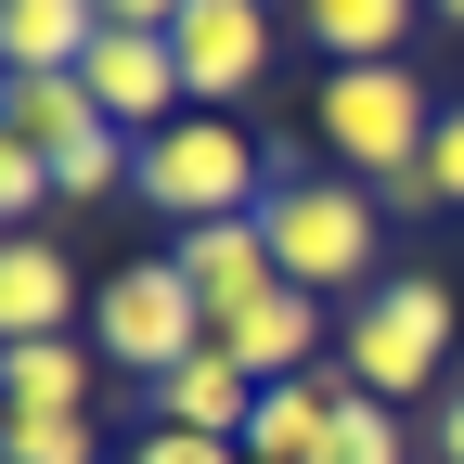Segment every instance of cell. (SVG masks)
I'll list each match as a JSON object with an SVG mask.
<instances>
[{
  "label": "cell",
  "instance_id": "obj_20",
  "mask_svg": "<svg viewBox=\"0 0 464 464\" xmlns=\"http://www.w3.org/2000/svg\"><path fill=\"white\" fill-rule=\"evenodd\" d=\"M130 464H246V451H232V439H194V426H142Z\"/></svg>",
  "mask_w": 464,
  "mask_h": 464
},
{
  "label": "cell",
  "instance_id": "obj_8",
  "mask_svg": "<svg viewBox=\"0 0 464 464\" xmlns=\"http://www.w3.org/2000/svg\"><path fill=\"white\" fill-rule=\"evenodd\" d=\"M168 52H181V91L194 103H232V91H258V65H271V14H258V0H194L181 26H168Z\"/></svg>",
  "mask_w": 464,
  "mask_h": 464
},
{
  "label": "cell",
  "instance_id": "obj_19",
  "mask_svg": "<svg viewBox=\"0 0 464 464\" xmlns=\"http://www.w3.org/2000/svg\"><path fill=\"white\" fill-rule=\"evenodd\" d=\"M39 194H52V155H26L14 130H0V232H26V219H39Z\"/></svg>",
  "mask_w": 464,
  "mask_h": 464
},
{
  "label": "cell",
  "instance_id": "obj_14",
  "mask_svg": "<svg viewBox=\"0 0 464 464\" xmlns=\"http://www.w3.org/2000/svg\"><path fill=\"white\" fill-rule=\"evenodd\" d=\"M0 130H14L26 155H78L91 130H116V116L91 103V78H0Z\"/></svg>",
  "mask_w": 464,
  "mask_h": 464
},
{
  "label": "cell",
  "instance_id": "obj_2",
  "mask_svg": "<svg viewBox=\"0 0 464 464\" xmlns=\"http://www.w3.org/2000/svg\"><path fill=\"white\" fill-rule=\"evenodd\" d=\"M130 194L168 219V232H194V219H258L271 207V155L232 130V116H181V130H155L130 155Z\"/></svg>",
  "mask_w": 464,
  "mask_h": 464
},
{
  "label": "cell",
  "instance_id": "obj_25",
  "mask_svg": "<svg viewBox=\"0 0 464 464\" xmlns=\"http://www.w3.org/2000/svg\"><path fill=\"white\" fill-rule=\"evenodd\" d=\"M426 14H451V26H464V0H426Z\"/></svg>",
  "mask_w": 464,
  "mask_h": 464
},
{
  "label": "cell",
  "instance_id": "obj_23",
  "mask_svg": "<svg viewBox=\"0 0 464 464\" xmlns=\"http://www.w3.org/2000/svg\"><path fill=\"white\" fill-rule=\"evenodd\" d=\"M181 14H194V0H103V26H130V39H168Z\"/></svg>",
  "mask_w": 464,
  "mask_h": 464
},
{
  "label": "cell",
  "instance_id": "obj_26",
  "mask_svg": "<svg viewBox=\"0 0 464 464\" xmlns=\"http://www.w3.org/2000/svg\"><path fill=\"white\" fill-rule=\"evenodd\" d=\"M0 426H14V387H0Z\"/></svg>",
  "mask_w": 464,
  "mask_h": 464
},
{
  "label": "cell",
  "instance_id": "obj_18",
  "mask_svg": "<svg viewBox=\"0 0 464 464\" xmlns=\"http://www.w3.org/2000/svg\"><path fill=\"white\" fill-rule=\"evenodd\" d=\"M323 464H413V439H400V413H387V400H362V387H348V413H335Z\"/></svg>",
  "mask_w": 464,
  "mask_h": 464
},
{
  "label": "cell",
  "instance_id": "obj_15",
  "mask_svg": "<svg viewBox=\"0 0 464 464\" xmlns=\"http://www.w3.org/2000/svg\"><path fill=\"white\" fill-rule=\"evenodd\" d=\"M413 14H426V0H297V39L335 52V65H400Z\"/></svg>",
  "mask_w": 464,
  "mask_h": 464
},
{
  "label": "cell",
  "instance_id": "obj_24",
  "mask_svg": "<svg viewBox=\"0 0 464 464\" xmlns=\"http://www.w3.org/2000/svg\"><path fill=\"white\" fill-rule=\"evenodd\" d=\"M426 451H439V464H464V387H439V413H426Z\"/></svg>",
  "mask_w": 464,
  "mask_h": 464
},
{
  "label": "cell",
  "instance_id": "obj_1",
  "mask_svg": "<svg viewBox=\"0 0 464 464\" xmlns=\"http://www.w3.org/2000/svg\"><path fill=\"white\" fill-rule=\"evenodd\" d=\"M258 232H271V271L297 284V297H335V284H362L374 297V258H387V207H374V181H271V207H258Z\"/></svg>",
  "mask_w": 464,
  "mask_h": 464
},
{
  "label": "cell",
  "instance_id": "obj_3",
  "mask_svg": "<svg viewBox=\"0 0 464 464\" xmlns=\"http://www.w3.org/2000/svg\"><path fill=\"white\" fill-rule=\"evenodd\" d=\"M335 362H348V387H362V400H387V413H400V400H426L439 362H451V297H439L426 271H387L374 297L348 310Z\"/></svg>",
  "mask_w": 464,
  "mask_h": 464
},
{
  "label": "cell",
  "instance_id": "obj_13",
  "mask_svg": "<svg viewBox=\"0 0 464 464\" xmlns=\"http://www.w3.org/2000/svg\"><path fill=\"white\" fill-rule=\"evenodd\" d=\"M103 39V0H0V78H78Z\"/></svg>",
  "mask_w": 464,
  "mask_h": 464
},
{
  "label": "cell",
  "instance_id": "obj_7",
  "mask_svg": "<svg viewBox=\"0 0 464 464\" xmlns=\"http://www.w3.org/2000/svg\"><path fill=\"white\" fill-rule=\"evenodd\" d=\"M168 271L194 284L207 335H219L232 310H258L271 284H284V271H271V232H258V219H194V232H168Z\"/></svg>",
  "mask_w": 464,
  "mask_h": 464
},
{
  "label": "cell",
  "instance_id": "obj_6",
  "mask_svg": "<svg viewBox=\"0 0 464 464\" xmlns=\"http://www.w3.org/2000/svg\"><path fill=\"white\" fill-rule=\"evenodd\" d=\"M78 78H91V103H103V116H116L130 142L181 130V103H194V91H181V52H168V39H130V26H103Z\"/></svg>",
  "mask_w": 464,
  "mask_h": 464
},
{
  "label": "cell",
  "instance_id": "obj_27",
  "mask_svg": "<svg viewBox=\"0 0 464 464\" xmlns=\"http://www.w3.org/2000/svg\"><path fill=\"white\" fill-rule=\"evenodd\" d=\"M0 464H14V451H0Z\"/></svg>",
  "mask_w": 464,
  "mask_h": 464
},
{
  "label": "cell",
  "instance_id": "obj_10",
  "mask_svg": "<svg viewBox=\"0 0 464 464\" xmlns=\"http://www.w3.org/2000/svg\"><path fill=\"white\" fill-rule=\"evenodd\" d=\"M39 335H78V271L39 232H0V348H39Z\"/></svg>",
  "mask_w": 464,
  "mask_h": 464
},
{
  "label": "cell",
  "instance_id": "obj_9",
  "mask_svg": "<svg viewBox=\"0 0 464 464\" xmlns=\"http://www.w3.org/2000/svg\"><path fill=\"white\" fill-rule=\"evenodd\" d=\"M335 413H348V362H310V374L258 387V413H246V464H323Z\"/></svg>",
  "mask_w": 464,
  "mask_h": 464
},
{
  "label": "cell",
  "instance_id": "obj_4",
  "mask_svg": "<svg viewBox=\"0 0 464 464\" xmlns=\"http://www.w3.org/2000/svg\"><path fill=\"white\" fill-rule=\"evenodd\" d=\"M323 142L348 155V181H387V168H426L439 103H426L413 65H335L323 78Z\"/></svg>",
  "mask_w": 464,
  "mask_h": 464
},
{
  "label": "cell",
  "instance_id": "obj_17",
  "mask_svg": "<svg viewBox=\"0 0 464 464\" xmlns=\"http://www.w3.org/2000/svg\"><path fill=\"white\" fill-rule=\"evenodd\" d=\"M0 451H14V464H103V426L91 413H14Z\"/></svg>",
  "mask_w": 464,
  "mask_h": 464
},
{
  "label": "cell",
  "instance_id": "obj_21",
  "mask_svg": "<svg viewBox=\"0 0 464 464\" xmlns=\"http://www.w3.org/2000/svg\"><path fill=\"white\" fill-rule=\"evenodd\" d=\"M374 207H387V219H426V207H451V194H439V168H387Z\"/></svg>",
  "mask_w": 464,
  "mask_h": 464
},
{
  "label": "cell",
  "instance_id": "obj_11",
  "mask_svg": "<svg viewBox=\"0 0 464 464\" xmlns=\"http://www.w3.org/2000/svg\"><path fill=\"white\" fill-rule=\"evenodd\" d=\"M142 413H155V426H194V439H232V451H246V413H258V374L232 362V348H194L181 374H155V387H142Z\"/></svg>",
  "mask_w": 464,
  "mask_h": 464
},
{
  "label": "cell",
  "instance_id": "obj_22",
  "mask_svg": "<svg viewBox=\"0 0 464 464\" xmlns=\"http://www.w3.org/2000/svg\"><path fill=\"white\" fill-rule=\"evenodd\" d=\"M426 168H439V194L464 207V103H439V142H426Z\"/></svg>",
  "mask_w": 464,
  "mask_h": 464
},
{
  "label": "cell",
  "instance_id": "obj_12",
  "mask_svg": "<svg viewBox=\"0 0 464 464\" xmlns=\"http://www.w3.org/2000/svg\"><path fill=\"white\" fill-rule=\"evenodd\" d=\"M207 348H232V362H246L258 387H284V374H310V362H335L323 348V297H297V284H271L258 310H232Z\"/></svg>",
  "mask_w": 464,
  "mask_h": 464
},
{
  "label": "cell",
  "instance_id": "obj_16",
  "mask_svg": "<svg viewBox=\"0 0 464 464\" xmlns=\"http://www.w3.org/2000/svg\"><path fill=\"white\" fill-rule=\"evenodd\" d=\"M91 374H103V348H78V335L0 348V387H14V413H91Z\"/></svg>",
  "mask_w": 464,
  "mask_h": 464
},
{
  "label": "cell",
  "instance_id": "obj_5",
  "mask_svg": "<svg viewBox=\"0 0 464 464\" xmlns=\"http://www.w3.org/2000/svg\"><path fill=\"white\" fill-rule=\"evenodd\" d=\"M91 348H103L116 374L155 387V374H181L194 348H207V310H194V284L168 271V258H130V271L91 297Z\"/></svg>",
  "mask_w": 464,
  "mask_h": 464
}]
</instances>
